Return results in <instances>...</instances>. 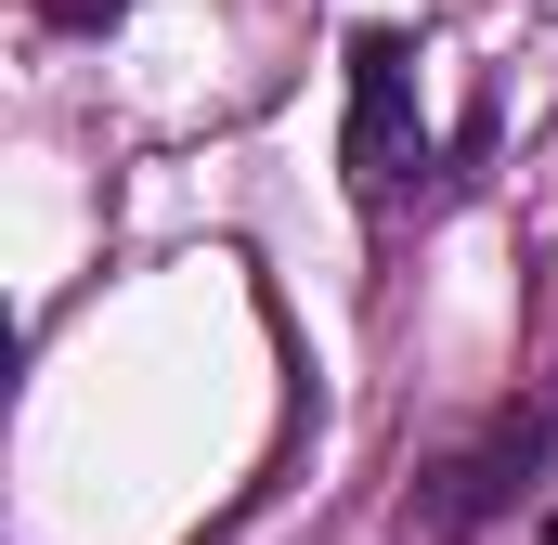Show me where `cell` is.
Masks as SVG:
<instances>
[{"label":"cell","instance_id":"3957f363","mask_svg":"<svg viewBox=\"0 0 558 545\" xmlns=\"http://www.w3.org/2000/svg\"><path fill=\"white\" fill-rule=\"evenodd\" d=\"M39 13H52V26H65V39H105V26H118V13H131V0H39Z\"/></svg>","mask_w":558,"mask_h":545},{"label":"cell","instance_id":"277c9868","mask_svg":"<svg viewBox=\"0 0 558 545\" xmlns=\"http://www.w3.org/2000/svg\"><path fill=\"white\" fill-rule=\"evenodd\" d=\"M546 545H558V520H546Z\"/></svg>","mask_w":558,"mask_h":545},{"label":"cell","instance_id":"6da1fadb","mask_svg":"<svg viewBox=\"0 0 558 545\" xmlns=\"http://www.w3.org/2000/svg\"><path fill=\"white\" fill-rule=\"evenodd\" d=\"M338 169L364 208H390L428 169V105H416V39L403 26H364L351 39V131H338Z\"/></svg>","mask_w":558,"mask_h":545},{"label":"cell","instance_id":"7a4b0ae2","mask_svg":"<svg viewBox=\"0 0 558 545\" xmlns=\"http://www.w3.org/2000/svg\"><path fill=\"white\" fill-rule=\"evenodd\" d=\"M546 455H558V390H546L533 415H507L494 441H468V455H441V468H428L416 533H441V545H454V533H481V520H494V507H507V494H520Z\"/></svg>","mask_w":558,"mask_h":545}]
</instances>
